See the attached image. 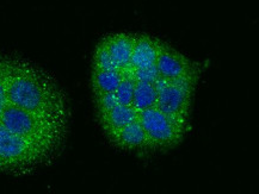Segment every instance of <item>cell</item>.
<instances>
[{
  "mask_svg": "<svg viewBox=\"0 0 259 194\" xmlns=\"http://www.w3.org/2000/svg\"><path fill=\"white\" fill-rule=\"evenodd\" d=\"M110 141L119 149L127 151H148L151 150L147 135H146L141 121L135 119L110 137Z\"/></svg>",
  "mask_w": 259,
  "mask_h": 194,
  "instance_id": "52a82bcc",
  "label": "cell"
},
{
  "mask_svg": "<svg viewBox=\"0 0 259 194\" xmlns=\"http://www.w3.org/2000/svg\"><path fill=\"white\" fill-rule=\"evenodd\" d=\"M94 69H103V71H115L119 69L116 67L114 60H112L110 52L104 44V42L101 41L96 48L94 54Z\"/></svg>",
  "mask_w": 259,
  "mask_h": 194,
  "instance_id": "5bb4252c",
  "label": "cell"
},
{
  "mask_svg": "<svg viewBox=\"0 0 259 194\" xmlns=\"http://www.w3.org/2000/svg\"><path fill=\"white\" fill-rule=\"evenodd\" d=\"M131 73L136 81H145V82H157L159 79V74L155 66L151 67L139 68V69H129Z\"/></svg>",
  "mask_w": 259,
  "mask_h": 194,
  "instance_id": "2e32d148",
  "label": "cell"
},
{
  "mask_svg": "<svg viewBox=\"0 0 259 194\" xmlns=\"http://www.w3.org/2000/svg\"><path fill=\"white\" fill-rule=\"evenodd\" d=\"M159 78L165 80H176L182 78H200L202 66L176 50L171 45L160 41L157 62Z\"/></svg>",
  "mask_w": 259,
  "mask_h": 194,
  "instance_id": "8992f818",
  "label": "cell"
},
{
  "mask_svg": "<svg viewBox=\"0 0 259 194\" xmlns=\"http://www.w3.org/2000/svg\"><path fill=\"white\" fill-rule=\"evenodd\" d=\"M102 41L104 42L110 52L116 67L122 72L128 71L129 66H131L133 48H134L135 35L119 32V34L106 36Z\"/></svg>",
  "mask_w": 259,
  "mask_h": 194,
  "instance_id": "ba28073f",
  "label": "cell"
},
{
  "mask_svg": "<svg viewBox=\"0 0 259 194\" xmlns=\"http://www.w3.org/2000/svg\"><path fill=\"white\" fill-rule=\"evenodd\" d=\"M138 111L132 105L117 104L108 113L98 117V119L104 133L110 138L116 133H118L119 130L123 129L124 126H127L128 124H131L132 121L138 119Z\"/></svg>",
  "mask_w": 259,
  "mask_h": 194,
  "instance_id": "30bf717a",
  "label": "cell"
},
{
  "mask_svg": "<svg viewBox=\"0 0 259 194\" xmlns=\"http://www.w3.org/2000/svg\"><path fill=\"white\" fill-rule=\"evenodd\" d=\"M160 39L148 35H135L134 48L129 69H139L155 66Z\"/></svg>",
  "mask_w": 259,
  "mask_h": 194,
  "instance_id": "9c48e42d",
  "label": "cell"
},
{
  "mask_svg": "<svg viewBox=\"0 0 259 194\" xmlns=\"http://www.w3.org/2000/svg\"><path fill=\"white\" fill-rule=\"evenodd\" d=\"M135 79L133 77L131 71H123L121 81L115 91L116 99L122 105H132L133 94H134Z\"/></svg>",
  "mask_w": 259,
  "mask_h": 194,
  "instance_id": "4fadbf2b",
  "label": "cell"
},
{
  "mask_svg": "<svg viewBox=\"0 0 259 194\" xmlns=\"http://www.w3.org/2000/svg\"><path fill=\"white\" fill-rule=\"evenodd\" d=\"M157 100L158 90L155 82H145L135 80L132 106L138 111V113H140L145 110H148V108L157 106Z\"/></svg>",
  "mask_w": 259,
  "mask_h": 194,
  "instance_id": "8fae6325",
  "label": "cell"
},
{
  "mask_svg": "<svg viewBox=\"0 0 259 194\" xmlns=\"http://www.w3.org/2000/svg\"><path fill=\"white\" fill-rule=\"evenodd\" d=\"M151 150H167L182 142L189 127L178 123L159 108L152 107L139 113Z\"/></svg>",
  "mask_w": 259,
  "mask_h": 194,
  "instance_id": "5b68a950",
  "label": "cell"
},
{
  "mask_svg": "<svg viewBox=\"0 0 259 194\" xmlns=\"http://www.w3.org/2000/svg\"><path fill=\"white\" fill-rule=\"evenodd\" d=\"M198 78H182L165 80L159 78L157 107L172 119L189 127L191 103Z\"/></svg>",
  "mask_w": 259,
  "mask_h": 194,
  "instance_id": "277c9868",
  "label": "cell"
},
{
  "mask_svg": "<svg viewBox=\"0 0 259 194\" xmlns=\"http://www.w3.org/2000/svg\"><path fill=\"white\" fill-rule=\"evenodd\" d=\"M0 123L53 159L65 141L68 118L36 113L8 105Z\"/></svg>",
  "mask_w": 259,
  "mask_h": 194,
  "instance_id": "7a4b0ae2",
  "label": "cell"
},
{
  "mask_svg": "<svg viewBox=\"0 0 259 194\" xmlns=\"http://www.w3.org/2000/svg\"><path fill=\"white\" fill-rule=\"evenodd\" d=\"M5 80L9 105L36 113L69 117L61 87L37 66L22 58L5 57Z\"/></svg>",
  "mask_w": 259,
  "mask_h": 194,
  "instance_id": "6da1fadb",
  "label": "cell"
},
{
  "mask_svg": "<svg viewBox=\"0 0 259 194\" xmlns=\"http://www.w3.org/2000/svg\"><path fill=\"white\" fill-rule=\"evenodd\" d=\"M122 71H103L94 69L91 75V86L95 95L115 93L122 78Z\"/></svg>",
  "mask_w": 259,
  "mask_h": 194,
  "instance_id": "7c38bea8",
  "label": "cell"
},
{
  "mask_svg": "<svg viewBox=\"0 0 259 194\" xmlns=\"http://www.w3.org/2000/svg\"><path fill=\"white\" fill-rule=\"evenodd\" d=\"M95 97H96V107H97L98 117L108 113L111 108H114L116 105L119 104L117 99H116L115 93L98 94V95H95Z\"/></svg>",
  "mask_w": 259,
  "mask_h": 194,
  "instance_id": "9a60e30c",
  "label": "cell"
},
{
  "mask_svg": "<svg viewBox=\"0 0 259 194\" xmlns=\"http://www.w3.org/2000/svg\"><path fill=\"white\" fill-rule=\"evenodd\" d=\"M52 159L0 123V174L24 175Z\"/></svg>",
  "mask_w": 259,
  "mask_h": 194,
  "instance_id": "3957f363",
  "label": "cell"
},
{
  "mask_svg": "<svg viewBox=\"0 0 259 194\" xmlns=\"http://www.w3.org/2000/svg\"><path fill=\"white\" fill-rule=\"evenodd\" d=\"M8 93H6V80H5V57H0V117L5 108L8 107Z\"/></svg>",
  "mask_w": 259,
  "mask_h": 194,
  "instance_id": "e0dca14e",
  "label": "cell"
}]
</instances>
